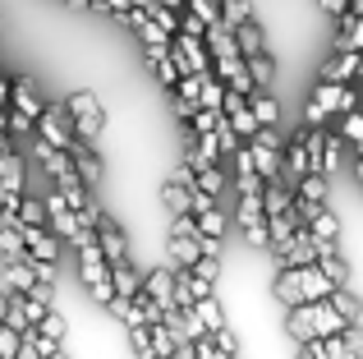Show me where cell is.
<instances>
[{
    "label": "cell",
    "instance_id": "cell-1",
    "mask_svg": "<svg viewBox=\"0 0 363 359\" xmlns=\"http://www.w3.org/2000/svg\"><path fill=\"white\" fill-rule=\"evenodd\" d=\"M294 359H363V327L350 323L336 336H313V341L294 346Z\"/></svg>",
    "mask_w": 363,
    "mask_h": 359
},
{
    "label": "cell",
    "instance_id": "cell-2",
    "mask_svg": "<svg viewBox=\"0 0 363 359\" xmlns=\"http://www.w3.org/2000/svg\"><path fill=\"white\" fill-rule=\"evenodd\" d=\"M166 55L175 60L179 74H212V55H207L203 37H194V33H175L170 46H166Z\"/></svg>",
    "mask_w": 363,
    "mask_h": 359
},
{
    "label": "cell",
    "instance_id": "cell-3",
    "mask_svg": "<svg viewBox=\"0 0 363 359\" xmlns=\"http://www.w3.org/2000/svg\"><path fill=\"white\" fill-rule=\"evenodd\" d=\"M65 157H69L74 175L83 180V189H101V184H106V162H101V153H97L92 143H79V138H69Z\"/></svg>",
    "mask_w": 363,
    "mask_h": 359
},
{
    "label": "cell",
    "instance_id": "cell-4",
    "mask_svg": "<svg viewBox=\"0 0 363 359\" xmlns=\"http://www.w3.org/2000/svg\"><path fill=\"white\" fill-rule=\"evenodd\" d=\"M33 138H42V143H51V148H69V138H74V129H69V116H65V106H42L37 111V120H33Z\"/></svg>",
    "mask_w": 363,
    "mask_h": 359
},
{
    "label": "cell",
    "instance_id": "cell-5",
    "mask_svg": "<svg viewBox=\"0 0 363 359\" xmlns=\"http://www.w3.org/2000/svg\"><path fill=\"white\" fill-rule=\"evenodd\" d=\"M143 295L157 299L161 309H179V299H175V272H170L166 263L147 267V272H143Z\"/></svg>",
    "mask_w": 363,
    "mask_h": 359
},
{
    "label": "cell",
    "instance_id": "cell-6",
    "mask_svg": "<svg viewBox=\"0 0 363 359\" xmlns=\"http://www.w3.org/2000/svg\"><path fill=\"white\" fill-rule=\"evenodd\" d=\"M308 327H313V336H336V332H345V314H340L331 299H308Z\"/></svg>",
    "mask_w": 363,
    "mask_h": 359
},
{
    "label": "cell",
    "instance_id": "cell-7",
    "mask_svg": "<svg viewBox=\"0 0 363 359\" xmlns=\"http://www.w3.org/2000/svg\"><path fill=\"white\" fill-rule=\"evenodd\" d=\"M194 189L221 203V198L230 194V175H225V166H221V162H207V166H198V171H194Z\"/></svg>",
    "mask_w": 363,
    "mask_h": 359
},
{
    "label": "cell",
    "instance_id": "cell-8",
    "mask_svg": "<svg viewBox=\"0 0 363 359\" xmlns=\"http://www.w3.org/2000/svg\"><path fill=\"white\" fill-rule=\"evenodd\" d=\"M359 65H363L359 51H336V55H327V60H322L318 79H327V83H350V79L359 74Z\"/></svg>",
    "mask_w": 363,
    "mask_h": 359
},
{
    "label": "cell",
    "instance_id": "cell-9",
    "mask_svg": "<svg viewBox=\"0 0 363 359\" xmlns=\"http://www.w3.org/2000/svg\"><path fill=\"white\" fill-rule=\"evenodd\" d=\"M157 198H161V212H166V221H170V216H184L189 207H194V189L179 184V180H170V175H166V184L157 189Z\"/></svg>",
    "mask_w": 363,
    "mask_h": 359
},
{
    "label": "cell",
    "instance_id": "cell-10",
    "mask_svg": "<svg viewBox=\"0 0 363 359\" xmlns=\"http://www.w3.org/2000/svg\"><path fill=\"white\" fill-rule=\"evenodd\" d=\"M194 314H198V323H203V332H207V336L221 332V327H230V309H225L221 290H216V295H207V299H198Z\"/></svg>",
    "mask_w": 363,
    "mask_h": 359
},
{
    "label": "cell",
    "instance_id": "cell-11",
    "mask_svg": "<svg viewBox=\"0 0 363 359\" xmlns=\"http://www.w3.org/2000/svg\"><path fill=\"white\" fill-rule=\"evenodd\" d=\"M106 277H111V290H116V295H124V299H133V295L143 290V272L133 267V258L111 263V267H106Z\"/></svg>",
    "mask_w": 363,
    "mask_h": 359
},
{
    "label": "cell",
    "instance_id": "cell-12",
    "mask_svg": "<svg viewBox=\"0 0 363 359\" xmlns=\"http://www.w3.org/2000/svg\"><path fill=\"white\" fill-rule=\"evenodd\" d=\"M42 92L33 88V79H14L9 83V111H23L28 120H37V111H42Z\"/></svg>",
    "mask_w": 363,
    "mask_h": 359
},
{
    "label": "cell",
    "instance_id": "cell-13",
    "mask_svg": "<svg viewBox=\"0 0 363 359\" xmlns=\"http://www.w3.org/2000/svg\"><path fill=\"white\" fill-rule=\"evenodd\" d=\"M230 37H235V51H240V55L267 51V33H262V23H257V18H244L240 28H230Z\"/></svg>",
    "mask_w": 363,
    "mask_h": 359
},
{
    "label": "cell",
    "instance_id": "cell-14",
    "mask_svg": "<svg viewBox=\"0 0 363 359\" xmlns=\"http://www.w3.org/2000/svg\"><path fill=\"white\" fill-rule=\"evenodd\" d=\"M0 189L28 194V162L18 153H5V157H0Z\"/></svg>",
    "mask_w": 363,
    "mask_h": 359
},
{
    "label": "cell",
    "instance_id": "cell-15",
    "mask_svg": "<svg viewBox=\"0 0 363 359\" xmlns=\"http://www.w3.org/2000/svg\"><path fill=\"white\" fill-rule=\"evenodd\" d=\"M166 46H170V42H166ZM166 46H143V60L152 65V74H157V83H161V88H175L179 70H175V60L166 55Z\"/></svg>",
    "mask_w": 363,
    "mask_h": 359
},
{
    "label": "cell",
    "instance_id": "cell-16",
    "mask_svg": "<svg viewBox=\"0 0 363 359\" xmlns=\"http://www.w3.org/2000/svg\"><path fill=\"white\" fill-rule=\"evenodd\" d=\"M244 101H248V111H253V120H257V125H281V106H276L272 88H253Z\"/></svg>",
    "mask_w": 363,
    "mask_h": 359
},
{
    "label": "cell",
    "instance_id": "cell-17",
    "mask_svg": "<svg viewBox=\"0 0 363 359\" xmlns=\"http://www.w3.org/2000/svg\"><path fill=\"white\" fill-rule=\"evenodd\" d=\"M336 23H340L336 51H363V14H354V9H345V14H340Z\"/></svg>",
    "mask_w": 363,
    "mask_h": 359
},
{
    "label": "cell",
    "instance_id": "cell-18",
    "mask_svg": "<svg viewBox=\"0 0 363 359\" xmlns=\"http://www.w3.org/2000/svg\"><path fill=\"white\" fill-rule=\"evenodd\" d=\"M244 148H248V166H253L262 180L281 175V153H276V148H262V143H244Z\"/></svg>",
    "mask_w": 363,
    "mask_h": 359
},
{
    "label": "cell",
    "instance_id": "cell-19",
    "mask_svg": "<svg viewBox=\"0 0 363 359\" xmlns=\"http://www.w3.org/2000/svg\"><path fill=\"white\" fill-rule=\"evenodd\" d=\"M244 70H248V79H253V88H272V83H276V60H272V51L244 55Z\"/></svg>",
    "mask_w": 363,
    "mask_h": 359
},
{
    "label": "cell",
    "instance_id": "cell-20",
    "mask_svg": "<svg viewBox=\"0 0 363 359\" xmlns=\"http://www.w3.org/2000/svg\"><path fill=\"white\" fill-rule=\"evenodd\" d=\"M60 106H65V116H69V120H79V116H101V111H106L97 92H69Z\"/></svg>",
    "mask_w": 363,
    "mask_h": 359
},
{
    "label": "cell",
    "instance_id": "cell-21",
    "mask_svg": "<svg viewBox=\"0 0 363 359\" xmlns=\"http://www.w3.org/2000/svg\"><path fill=\"white\" fill-rule=\"evenodd\" d=\"M14 221L18 226H46V207H42V194H23L14 207Z\"/></svg>",
    "mask_w": 363,
    "mask_h": 359
},
{
    "label": "cell",
    "instance_id": "cell-22",
    "mask_svg": "<svg viewBox=\"0 0 363 359\" xmlns=\"http://www.w3.org/2000/svg\"><path fill=\"white\" fill-rule=\"evenodd\" d=\"M216 18H221L225 28H240L244 18H253V5H248V0H216Z\"/></svg>",
    "mask_w": 363,
    "mask_h": 359
},
{
    "label": "cell",
    "instance_id": "cell-23",
    "mask_svg": "<svg viewBox=\"0 0 363 359\" xmlns=\"http://www.w3.org/2000/svg\"><path fill=\"white\" fill-rule=\"evenodd\" d=\"M37 332H42V336H51V341H65V336H69V318H65L60 314V309H46V314H42V323H37Z\"/></svg>",
    "mask_w": 363,
    "mask_h": 359
},
{
    "label": "cell",
    "instance_id": "cell-24",
    "mask_svg": "<svg viewBox=\"0 0 363 359\" xmlns=\"http://www.w3.org/2000/svg\"><path fill=\"white\" fill-rule=\"evenodd\" d=\"M147 336H152V359H170V350H175V332H170L166 323H152L147 327Z\"/></svg>",
    "mask_w": 363,
    "mask_h": 359
},
{
    "label": "cell",
    "instance_id": "cell-25",
    "mask_svg": "<svg viewBox=\"0 0 363 359\" xmlns=\"http://www.w3.org/2000/svg\"><path fill=\"white\" fill-rule=\"evenodd\" d=\"M340 143H350V148H363V116L359 111H345V116H340Z\"/></svg>",
    "mask_w": 363,
    "mask_h": 359
},
{
    "label": "cell",
    "instance_id": "cell-26",
    "mask_svg": "<svg viewBox=\"0 0 363 359\" xmlns=\"http://www.w3.org/2000/svg\"><path fill=\"white\" fill-rule=\"evenodd\" d=\"M225 120H230V129L240 134V143H244V138H248V134L257 129V120H253V111H248V101H244V106H235V111H230Z\"/></svg>",
    "mask_w": 363,
    "mask_h": 359
},
{
    "label": "cell",
    "instance_id": "cell-27",
    "mask_svg": "<svg viewBox=\"0 0 363 359\" xmlns=\"http://www.w3.org/2000/svg\"><path fill=\"white\" fill-rule=\"evenodd\" d=\"M194 359H235V355H225L212 336H198V341H194Z\"/></svg>",
    "mask_w": 363,
    "mask_h": 359
},
{
    "label": "cell",
    "instance_id": "cell-28",
    "mask_svg": "<svg viewBox=\"0 0 363 359\" xmlns=\"http://www.w3.org/2000/svg\"><path fill=\"white\" fill-rule=\"evenodd\" d=\"M184 9L194 18H203V23H212V18H216V0H184Z\"/></svg>",
    "mask_w": 363,
    "mask_h": 359
},
{
    "label": "cell",
    "instance_id": "cell-29",
    "mask_svg": "<svg viewBox=\"0 0 363 359\" xmlns=\"http://www.w3.org/2000/svg\"><path fill=\"white\" fill-rule=\"evenodd\" d=\"M55 286H60V281H33V290H28V295L42 299V304H55Z\"/></svg>",
    "mask_w": 363,
    "mask_h": 359
},
{
    "label": "cell",
    "instance_id": "cell-30",
    "mask_svg": "<svg viewBox=\"0 0 363 359\" xmlns=\"http://www.w3.org/2000/svg\"><path fill=\"white\" fill-rule=\"evenodd\" d=\"M318 9H322L327 18H340V14L350 9V0H318Z\"/></svg>",
    "mask_w": 363,
    "mask_h": 359
},
{
    "label": "cell",
    "instance_id": "cell-31",
    "mask_svg": "<svg viewBox=\"0 0 363 359\" xmlns=\"http://www.w3.org/2000/svg\"><path fill=\"white\" fill-rule=\"evenodd\" d=\"M0 106H9V79L0 74Z\"/></svg>",
    "mask_w": 363,
    "mask_h": 359
},
{
    "label": "cell",
    "instance_id": "cell-32",
    "mask_svg": "<svg viewBox=\"0 0 363 359\" xmlns=\"http://www.w3.org/2000/svg\"><path fill=\"white\" fill-rule=\"evenodd\" d=\"M5 153H14V138H9V134H0V157H5Z\"/></svg>",
    "mask_w": 363,
    "mask_h": 359
},
{
    "label": "cell",
    "instance_id": "cell-33",
    "mask_svg": "<svg viewBox=\"0 0 363 359\" xmlns=\"http://www.w3.org/2000/svg\"><path fill=\"white\" fill-rule=\"evenodd\" d=\"M161 5H166V9H175V14H179V9H184V0H161Z\"/></svg>",
    "mask_w": 363,
    "mask_h": 359
},
{
    "label": "cell",
    "instance_id": "cell-34",
    "mask_svg": "<svg viewBox=\"0 0 363 359\" xmlns=\"http://www.w3.org/2000/svg\"><path fill=\"white\" fill-rule=\"evenodd\" d=\"M0 327H5V290H0Z\"/></svg>",
    "mask_w": 363,
    "mask_h": 359
}]
</instances>
